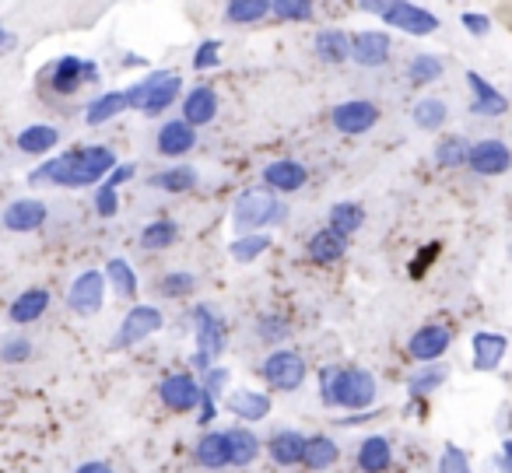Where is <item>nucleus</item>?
Masks as SVG:
<instances>
[{
    "label": "nucleus",
    "instance_id": "f257e3e1",
    "mask_svg": "<svg viewBox=\"0 0 512 473\" xmlns=\"http://www.w3.org/2000/svg\"><path fill=\"white\" fill-rule=\"evenodd\" d=\"M116 151L106 144H88V148H71L57 158H46L43 165L29 172V186H67V190H88L102 186L109 172L116 169Z\"/></svg>",
    "mask_w": 512,
    "mask_h": 473
},
{
    "label": "nucleus",
    "instance_id": "f03ea898",
    "mask_svg": "<svg viewBox=\"0 0 512 473\" xmlns=\"http://www.w3.org/2000/svg\"><path fill=\"white\" fill-rule=\"evenodd\" d=\"M379 382L369 368L362 365H327L320 368V400L327 407L351 410V414H362L376 403Z\"/></svg>",
    "mask_w": 512,
    "mask_h": 473
},
{
    "label": "nucleus",
    "instance_id": "7ed1b4c3",
    "mask_svg": "<svg viewBox=\"0 0 512 473\" xmlns=\"http://www.w3.org/2000/svg\"><path fill=\"white\" fill-rule=\"evenodd\" d=\"M288 204L285 197L271 193L267 186H249L232 200V232L235 235H260L274 225H285Z\"/></svg>",
    "mask_w": 512,
    "mask_h": 473
},
{
    "label": "nucleus",
    "instance_id": "20e7f679",
    "mask_svg": "<svg viewBox=\"0 0 512 473\" xmlns=\"http://www.w3.org/2000/svg\"><path fill=\"white\" fill-rule=\"evenodd\" d=\"M179 95H183V78L176 71H151L148 78L123 88V99H127L130 113H141L148 120H158L162 113H169Z\"/></svg>",
    "mask_w": 512,
    "mask_h": 473
},
{
    "label": "nucleus",
    "instance_id": "39448f33",
    "mask_svg": "<svg viewBox=\"0 0 512 473\" xmlns=\"http://www.w3.org/2000/svg\"><path fill=\"white\" fill-rule=\"evenodd\" d=\"M256 375H260L274 393H299L309 379V361L302 358L299 351H292V347H278V351H271L260 361Z\"/></svg>",
    "mask_w": 512,
    "mask_h": 473
},
{
    "label": "nucleus",
    "instance_id": "423d86ee",
    "mask_svg": "<svg viewBox=\"0 0 512 473\" xmlns=\"http://www.w3.org/2000/svg\"><path fill=\"white\" fill-rule=\"evenodd\" d=\"M165 326V312L158 305H130L127 316H123L116 337L109 340V351H130V347L144 344L148 337L162 333Z\"/></svg>",
    "mask_w": 512,
    "mask_h": 473
},
{
    "label": "nucleus",
    "instance_id": "0eeeda50",
    "mask_svg": "<svg viewBox=\"0 0 512 473\" xmlns=\"http://www.w3.org/2000/svg\"><path fill=\"white\" fill-rule=\"evenodd\" d=\"M106 291H109V281L102 270H95V267L81 270L71 281V288H67V309L81 319L99 316V312L106 309Z\"/></svg>",
    "mask_w": 512,
    "mask_h": 473
},
{
    "label": "nucleus",
    "instance_id": "6e6552de",
    "mask_svg": "<svg viewBox=\"0 0 512 473\" xmlns=\"http://www.w3.org/2000/svg\"><path fill=\"white\" fill-rule=\"evenodd\" d=\"M46 85H50L53 95H74L81 92L85 85H99V64L95 60H85V57H67L53 60L50 64V74H46Z\"/></svg>",
    "mask_w": 512,
    "mask_h": 473
},
{
    "label": "nucleus",
    "instance_id": "1a4fd4ad",
    "mask_svg": "<svg viewBox=\"0 0 512 473\" xmlns=\"http://www.w3.org/2000/svg\"><path fill=\"white\" fill-rule=\"evenodd\" d=\"M193 340H197V351L207 358H221L228 347V323L221 319V312L214 305H193Z\"/></svg>",
    "mask_w": 512,
    "mask_h": 473
},
{
    "label": "nucleus",
    "instance_id": "9d476101",
    "mask_svg": "<svg viewBox=\"0 0 512 473\" xmlns=\"http://www.w3.org/2000/svg\"><path fill=\"white\" fill-rule=\"evenodd\" d=\"M383 25H390V29L404 32V36H414V39H425V36H435V32H439V18H435L428 8H421V4H407V0L386 4Z\"/></svg>",
    "mask_w": 512,
    "mask_h": 473
},
{
    "label": "nucleus",
    "instance_id": "9b49d317",
    "mask_svg": "<svg viewBox=\"0 0 512 473\" xmlns=\"http://www.w3.org/2000/svg\"><path fill=\"white\" fill-rule=\"evenodd\" d=\"M158 400L169 414H197L200 407V379L190 372H169L158 382Z\"/></svg>",
    "mask_w": 512,
    "mask_h": 473
},
{
    "label": "nucleus",
    "instance_id": "f8f14e48",
    "mask_svg": "<svg viewBox=\"0 0 512 473\" xmlns=\"http://www.w3.org/2000/svg\"><path fill=\"white\" fill-rule=\"evenodd\" d=\"M453 347V326L446 323H425L411 333L407 340V354L418 365H435L439 358H446V351Z\"/></svg>",
    "mask_w": 512,
    "mask_h": 473
},
{
    "label": "nucleus",
    "instance_id": "ddd939ff",
    "mask_svg": "<svg viewBox=\"0 0 512 473\" xmlns=\"http://www.w3.org/2000/svg\"><path fill=\"white\" fill-rule=\"evenodd\" d=\"M467 169L484 179L505 176V172L512 169V148L505 141H498V137L474 141L470 144V155H467Z\"/></svg>",
    "mask_w": 512,
    "mask_h": 473
},
{
    "label": "nucleus",
    "instance_id": "4468645a",
    "mask_svg": "<svg viewBox=\"0 0 512 473\" xmlns=\"http://www.w3.org/2000/svg\"><path fill=\"white\" fill-rule=\"evenodd\" d=\"M46 221H50V207H46V200H39V197H18L0 211V228H4V232H15V235L39 232Z\"/></svg>",
    "mask_w": 512,
    "mask_h": 473
},
{
    "label": "nucleus",
    "instance_id": "2eb2a0df",
    "mask_svg": "<svg viewBox=\"0 0 512 473\" xmlns=\"http://www.w3.org/2000/svg\"><path fill=\"white\" fill-rule=\"evenodd\" d=\"M330 123H334V130L341 137H362L379 123V106L369 99H348L341 106H334Z\"/></svg>",
    "mask_w": 512,
    "mask_h": 473
},
{
    "label": "nucleus",
    "instance_id": "dca6fc26",
    "mask_svg": "<svg viewBox=\"0 0 512 473\" xmlns=\"http://www.w3.org/2000/svg\"><path fill=\"white\" fill-rule=\"evenodd\" d=\"M393 57V39L383 29H362L351 36V64L365 67V71H376L386 67Z\"/></svg>",
    "mask_w": 512,
    "mask_h": 473
},
{
    "label": "nucleus",
    "instance_id": "f3484780",
    "mask_svg": "<svg viewBox=\"0 0 512 473\" xmlns=\"http://www.w3.org/2000/svg\"><path fill=\"white\" fill-rule=\"evenodd\" d=\"M260 179H264V186L271 193H278V197H288V193H299L302 186L309 183V169L299 162V158H274V162L264 165Z\"/></svg>",
    "mask_w": 512,
    "mask_h": 473
},
{
    "label": "nucleus",
    "instance_id": "a211bd4d",
    "mask_svg": "<svg viewBox=\"0 0 512 473\" xmlns=\"http://www.w3.org/2000/svg\"><path fill=\"white\" fill-rule=\"evenodd\" d=\"M221 403H225L228 414L239 417L242 424H260V421H267V417H271V410H274V400L264 393V389H249V386L232 389V393H228Z\"/></svg>",
    "mask_w": 512,
    "mask_h": 473
},
{
    "label": "nucleus",
    "instance_id": "6ab92c4d",
    "mask_svg": "<svg viewBox=\"0 0 512 473\" xmlns=\"http://www.w3.org/2000/svg\"><path fill=\"white\" fill-rule=\"evenodd\" d=\"M470 354H474V372H498L505 361V354H509V337L505 333H495V330H477L474 337H470Z\"/></svg>",
    "mask_w": 512,
    "mask_h": 473
},
{
    "label": "nucleus",
    "instance_id": "aec40b11",
    "mask_svg": "<svg viewBox=\"0 0 512 473\" xmlns=\"http://www.w3.org/2000/svg\"><path fill=\"white\" fill-rule=\"evenodd\" d=\"M218 109H221V99L211 85H193L190 92L183 95V116H179V120L190 123L200 134V127H211V123L218 120Z\"/></svg>",
    "mask_w": 512,
    "mask_h": 473
},
{
    "label": "nucleus",
    "instance_id": "412c9836",
    "mask_svg": "<svg viewBox=\"0 0 512 473\" xmlns=\"http://www.w3.org/2000/svg\"><path fill=\"white\" fill-rule=\"evenodd\" d=\"M467 88H470V113L484 116V120H498L509 113V99L491 85L488 78H481L477 71H467Z\"/></svg>",
    "mask_w": 512,
    "mask_h": 473
},
{
    "label": "nucleus",
    "instance_id": "4be33fe9",
    "mask_svg": "<svg viewBox=\"0 0 512 473\" xmlns=\"http://www.w3.org/2000/svg\"><path fill=\"white\" fill-rule=\"evenodd\" d=\"M197 148V130L190 127V123L183 120H165L162 127H158L155 134V151L162 158H169V162H176V158H186L190 151Z\"/></svg>",
    "mask_w": 512,
    "mask_h": 473
},
{
    "label": "nucleus",
    "instance_id": "5701e85b",
    "mask_svg": "<svg viewBox=\"0 0 512 473\" xmlns=\"http://www.w3.org/2000/svg\"><path fill=\"white\" fill-rule=\"evenodd\" d=\"M306 442H309V435H302V431L281 428L264 442V452L271 456L274 466L292 470V466H302V459H306Z\"/></svg>",
    "mask_w": 512,
    "mask_h": 473
},
{
    "label": "nucleus",
    "instance_id": "b1692460",
    "mask_svg": "<svg viewBox=\"0 0 512 473\" xmlns=\"http://www.w3.org/2000/svg\"><path fill=\"white\" fill-rule=\"evenodd\" d=\"M348 246H351V239L337 235L334 228H320V232L309 235L306 256L316 263V267H334V263H341L344 256H348Z\"/></svg>",
    "mask_w": 512,
    "mask_h": 473
},
{
    "label": "nucleus",
    "instance_id": "393cba45",
    "mask_svg": "<svg viewBox=\"0 0 512 473\" xmlns=\"http://www.w3.org/2000/svg\"><path fill=\"white\" fill-rule=\"evenodd\" d=\"M53 305V295L46 288H25L15 302L8 305V319L15 326H32L46 316V309Z\"/></svg>",
    "mask_w": 512,
    "mask_h": 473
},
{
    "label": "nucleus",
    "instance_id": "a878e982",
    "mask_svg": "<svg viewBox=\"0 0 512 473\" xmlns=\"http://www.w3.org/2000/svg\"><path fill=\"white\" fill-rule=\"evenodd\" d=\"M225 442H228V466H253L264 452V442L256 438V431H249L246 424H235V428L225 431Z\"/></svg>",
    "mask_w": 512,
    "mask_h": 473
},
{
    "label": "nucleus",
    "instance_id": "bb28decb",
    "mask_svg": "<svg viewBox=\"0 0 512 473\" xmlns=\"http://www.w3.org/2000/svg\"><path fill=\"white\" fill-rule=\"evenodd\" d=\"M355 463L362 473H390L393 466V445L386 435H369L358 442Z\"/></svg>",
    "mask_w": 512,
    "mask_h": 473
},
{
    "label": "nucleus",
    "instance_id": "cd10ccee",
    "mask_svg": "<svg viewBox=\"0 0 512 473\" xmlns=\"http://www.w3.org/2000/svg\"><path fill=\"white\" fill-rule=\"evenodd\" d=\"M313 53L320 64L341 67L351 60V36L344 29H320L313 39Z\"/></svg>",
    "mask_w": 512,
    "mask_h": 473
},
{
    "label": "nucleus",
    "instance_id": "c85d7f7f",
    "mask_svg": "<svg viewBox=\"0 0 512 473\" xmlns=\"http://www.w3.org/2000/svg\"><path fill=\"white\" fill-rule=\"evenodd\" d=\"M18 151L29 158H43L50 155V151L60 148V130L50 127V123H32V127H25L22 134L15 137Z\"/></svg>",
    "mask_w": 512,
    "mask_h": 473
},
{
    "label": "nucleus",
    "instance_id": "c756f323",
    "mask_svg": "<svg viewBox=\"0 0 512 473\" xmlns=\"http://www.w3.org/2000/svg\"><path fill=\"white\" fill-rule=\"evenodd\" d=\"M337 463H341V442L330 435H309L302 466H306L309 473H327V470H334Z\"/></svg>",
    "mask_w": 512,
    "mask_h": 473
},
{
    "label": "nucleus",
    "instance_id": "7c9ffc66",
    "mask_svg": "<svg viewBox=\"0 0 512 473\" xmlns=\"http://www.w3.org/2000/svg\"><path fill=\"white\" fill-rule=\"evenodd\" d=\"M197 183H200V176H197V169H193V165H169V169L148 176L151 190L172 193V197H179V193H193V190H197Z\"/></svg>",
    "mask_w": 512,
    "mask_h": 473
},
{
    "label": "nucleus",
    "instance_id": "2f4dec72",
    "mask_svg": "<svg viewBox=\"0 0 512 473\" xmlns=\"http://www.w3.org/2000/svg\"><path fill=\"white\" fill-rule=\"evenodd\" d=\"M193 463L204 470H225L228 466V442L225 431H204L193 445Z\"/></svg>",
    "mask_w": 512,
    "mask_h": 473
},
{
    "label": "nucleus",
    "instance_id": "473e14b6",
    "mask_svg": "<svg viewBox=\"0 0 512 473\" xmlns=\"http://www.w3.org/2000/svg\"><path fill=\"white\" fill-rule=\"evenodd\" d=\"M446 379H449V368L442 365V361H435V365H418L411 372V379H407V396H411V400H425L435 389L446 386Z\"/></svg>",
    "mask_w": 512,
    "mask_h": 473
},
{
    "label": "nucleus",
    "instance_id": "72a5a7b5",
    "mask_svg": "<svg viewBox=\"0 0 512 473\" xmlns=\"http://www.w3.org/2000/svg\"><path fill=\"white\" fill-rule=\"evenodd\" d=\"M446 120H449V106L442 99H435V95H425V99H418L411 106V123L418 130H425V134H439L446 127Z\"/></svg>",
    "mask_w": 512,
    "mask_h": 473
},
{
    "label": "nucleus",
    "instance_id": "f704fd0d",
    "mask_svg": "<svg viewBox=\"0 0 512 473\" xmlns=\"http://www.w3.org/2000/svg\"><path fill=\"white\" fill-rule=\"evenodd\" d=\"M264 18H271V0H232L225 4V22L249 29V25H260Z\"/></svg>",
    "mask_w": 512,
    "mask_h": 473
},
{
    "label": "nucleus",
    "instance_id": "c9c22d12",
    "mask_svg": "<svg viewBox=\"0 0 512 473\" xmlns=\"http://www.w3.org/2000/svg\"><path fill=\"white\" fill-rule=\"evenodd\" d=\"M176 239L179 225L172 218H155L141 228V249H148V253H165V249L176 246Z\"/></svg>",
    "mask_w": 512,
    "mask_h": 473
},
{
    "label": "nucleus",
    "instance_id": "e433bc0d",
    "mask_svg": "<svg viewBox=\"0 0 512 473\" xmlns=\"http://www.w3.org/2000/svg\"><path fill=\"white\" fill-rule=\"evenodd\" d=\"M327 221H330L327 228H334L337 235L351 239V235H355L358 228L365 225V207H362V204H355V200H337V204L330 207Z\"/></svg>",
    "mask_w": 512,
    "mask_h": 473
},
{
    "label": "nucleus",
    "instance_id": "4c0bfd02",
    "mask_svg": "<svg viewBox=\"0 0 512 473\" xmlns=\"http://www.w3.org/2000/svg\"><path fill=\"white\" fill-rule=\"evenodd\" d=\"M442 74H446V60L439 53H414L411 64H407V81L418 88L442 81Z\"/></svg>",
    "mask_w": 512,
    "mask_h": 473
},
{
    "label": "nucleus",
    "instance_id": "58836bf2",
    "mask_svg": "<svg viewBox=\"0 0 512 473\" xmlns=\"http://www.w3.org/2000/svg\"><path fill=\"white\" fill-rule=\"evenodd\" d=\"M106 281L109 288L116 291V298H137V288H141V281H137V270L130 267V260H123V256H113V260L106 263Z\"/></svg>",
    "mask_w": 512,
    "mask_h": 473
},
{
    "label": "nucleus",
    "instance_id": "ea45409f",
    "mask_svg": "<svg viewBox=\"0 0 512 473\" xmlns=\"http://www.w3.org/2000/svg\"><path fill=\"white\" fill-rule=\"evenodd\" d=\"M467 155H470V144H467V137H460V134L439 137V141H435V151H432L435 165L446 169V172L463 169V165H467Z\"/></svg>",
    "mask_w": 512,
    "mask_h": 473
},
{
    "label": "nucleus",
    "instance_id": "a19ab883",
    "mask_svg": "<svg viewBox=\"0 0 512 473\" xmlns=\"http://www.w3.org/2000/svg\"><path fill=\"white\" fill-rule=\"evenodd\" d=\"M120 113H127V99H123V92H106L95 102H88L85 123L88 127H106V123H113Z\"/></svg>",
    "mask_w": 512,
    "mask_h": 473
},
{
    "label": "nucleus",
    "instance_id": "79ce46f5",
    "mask_svg": "<svg viewBox=\"0 0 512 473\" xmlns=\"http://www.w3.org/2000/svg\"><path fill=\"white\" fill-rule=\"evenodd\" d=\"M253 333H256L260 344H267V347L278 351V347H285V340L292 337V323H288L285 316H278V312H264V316L253 323Z\"/></svg>",
    "mask_w": 512,
    "mask_h": 473
},
{
    "label": "nucleus",
    "instance_id": "37998d69",
    "mask_svg": "<svg viewBox=\"0 0 512 473\" xmlns=\"http://www.w3.org/2000/svg\"><path fill=\"white\" fill-rule=\"evenodd\" d=\"M271 246H274V239L267 232H260V235H235V239L228 242V256H232L235 263H256Z\"/></svg>",
    "mask_w": 512,
    "mask_h": 473
},
{
    "label": "nucleus",
    "instance_id": "c03bdc74",
    "mask_svg": "<svg viewBox=\"0 0 512 473\" xmlns=\"http://www.w3.org/2000/svg\"><path fill=\"white\" fill-rule=\"evenodd\" d=\"M271 18L285 25H306L316 18V4H309V0H271Z\"/></svg>",
    "mask_w": 512,
    "mask_h": 473
},
{
    "label": "nucleus",
    "instance_id": "a18cd8bd",
    "mask_svg": "<svg viewBox=\"0 0 512 473\" xmlns=\"http://www.w3.org/2000/svg\"><path fill=\"white\" fill-rule=\"evenodd\" d=\"M193 291H197V274H190V270H169L158 281V295L162 298H190Z\"/></svg>",
    "mask_w": 512,
    "mask_h": 473
},
{
    "label": "nucleus",
    "instance_id": "49530a36",
    "mask_svg": "<svg viewBox=\"0 0 512 473\" xmlns=\"http://www.w3.org/2000/svg\"><path fill=\"white\" fill-rule=\"evenodd\" d=\"M32 354H36V347H32V337H25V333H8L0 340V361L4 365H25V361H32Z\"/></svg>",
    "mask_w": 512,
    "mask_h": 473
},
{
    "label": "nucleus",
    "instance_id": "de8ad7c7",
    "mask_svg": "<svg viewBox=\"0 0 512 473\" xmlns=\"http://www.w3.org/2000/svg\"><path fill=\"white\" fill-rule=\"evenodd\" d=\"M228 386H232V372H228L225 365H214L211 372L200 375V393H204L207 400H225Z\"/></svg>",
    "mask_w": 512,
    "mask_h": 473
},
{
    "label": "nucleus",
    "instance_id": "09e8293b",
    "mask_svg": "<svg viewBox=\"0 0 512 473\" xmlns=\"http://www.w3.org/2000/svg\"><path fill=\"white\" fill-rule=\"evenodd\" d=\"M439 473H474V466H470V456L460 449V445L449 442L439 456Z\"/></svg>",
    "mask_w": 512,
    "mask_h": 473
},
{
    "label": "nucleus",
    "instance_id": "8fccbe9b",
    "mask_svg": "<svg viewBox=\"0 0 512 473\" xmlns=\"http://www.w3.org/2000/svg\"><path fill=\"white\" fill-rule=\"evenodd\" d=\"M221 64V39H204L193 53V71H214Z\"/></svg>",
    "mask_w": 512,
    "mask_h": 473
},
{
    "label": "nucleus",
    "instance_id": "3c124183",
    "mask_svg": "<svg viewBox=\"0 0 512 473\" xmlns=\"http://www.w3.org/2000/svg\"><path fill=\"white\" fill-rule=\"evenodd\" d=\"M95 214L99 218H116L120 214V190H113V186H95Z\"/></svg>",
    "mask_w": 512,
    "mask_h": 473
},
{
    "label": "nucleus",
    "instance_id": "603ef678",
    "mask_svg": "<svg viewBox=\"0 0 512 473\" xmlns=\"http://www.w3.org/2000/svg\"><path fill=\"white\" fill-rule=\"evenodd\" d=\"M460 25L467 29V36H474V39L491 36V18H488V15H477V11H463V15H460Z\"/></svg>",
    "mask_w": 512,
    "mask_h": 473
},
{
    "label": "nucleus",
    "instance_id": "864d4df0",
    "mask_svg": "<svg viewBox=\"0 0 512 473\" xmlns=\"http://www.w3.org/2000/svg\"><path fill=\"white\" fill-rule=\"evenodd\" d=\"M137 176V165L134 162H120L113 172H109V179H106V186H113V190H120L123 183H130V179Z\"/></svg>",
    "mask_w": 512,
    "mask_h": 473
},
{
    "label": "nucleus",
    "instance_id": "5fc2aeb1",
    "mask_svg": "<svg viewBox=\"0 0 512 473\" xmlns=\"http://www.w3.org/2000/svg\"><path fill=\"white\" fill-rule=\"evenodd\" d=\"M214 417H218V400H207L204 393H200V407H197V424L200 428H211Z\"/></svg>",
    "mask_w": 512,
    "mask_h": 473
},
{
    "label": "nucleus",
    "instance_id": "6e6d98bb",
    "mask_svg": "<svg viewBox=\"0 0 512 473\" xmlns=\"http://www.w3.org/2000/svg\"><path fill=\"white\" fill-rule=\"evenodd\" d=\"M495 428H498V435H502V438H509V435H512V403H502V407H498Z\"/></svg>",
    "mask_w": 512,
    "mask_h": 473
},
{
    "label": "nucleus",
    "instance_id": "4d7b16f0",
    "mask_svg": "<svg viewBox=\"0 0 512 473\" xmlns=\"http://www.w3.org/2000/svg\"><path fill=\"white\" fill-rule=\"evenodd\" d=\"M74 473H116V470H113V463H106V459H85Z\"/></svg>",
    "mask_w": 512,
    "mask_h": 473
},
{
    "label": "nucleus",
    "instance_id": "13d9d810",
    "mask_svg": "<svg viewBox=\"0 0 512 473\" xmlns=\"http://www.w3.org/2000/svg\"><path fill=\"white\" fill-rule=\"evenodd\" d=\"M18 46V36L11 29H4V25H0V57H4V53H11Z\"/></svg>",
    "mask_w": 512,
    "mask_h": 473
},
{
    "label": "nucleus",
    "instance_id": "bf43d9fd",
    "mask_svg": "<svg viewBox=\"0 0 512 473\" xmlns=\"http://www.w3.org/2000/svg\"><path fill=\"white\" fill-rule=\"evenodd\" d=\"M484 473H509V466H505L502 452H495V456L484 459Z\"/></svg>",
    "mask_w": 512,
    "mask_h": 473
},
{
    "label": "nucleus",
    "instance_id": "052dcab7",
    "mask_svg": "<svg viewBox=\"0 0 512 473\" xmlns=\"http://www.w3.org/2000/svg\"><path fill=\"white\" fill-rule=\"evenodd\" d=\"M358 11H365V15H379V18H383L386 4H379V0H362V4H358Z\"/></svg>",
    "mask_w": 512,
    "mask_h": 473
},
{
    "label": "nucleus",
    "instance_id": "680f3d73",
    "mask_svg": "<svg viewBox=\"0 0 512 473\" xmlns=\"http://www.w3.org/2000/svg\"><path fill=\"white\" fill-rule=\"evenodd\" d=\"M502 459H505V466H509V473H512V435L502 438Z\"/></svg>",
    "mask_w": 512,
    "mask_h": 473
}]
</instances>
